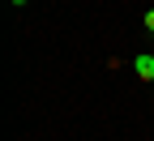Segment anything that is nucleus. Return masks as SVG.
I'll return each instance as SVG.
<instances>
[{
    "label": "nucleus",
    "instance_id": "obj_3",
    "mask_svg": "<svg viewBox=\"0 0 154 141\" xmlns=\"http://www.w3.org/2000/svg\"><path fill=\"white\" fill-rule=\"evenodd\" d=\"M9 5H26V0H9Z\"/></svg>",
    "mask_w": 154,
    "mask_h": 141
},
{
    "label": "nucleus",
    "instance_id": "obj_2",
    "mask_svg": "<svg viewBox=\"0 0 154 141\" xmlns=\"http://www.w3.org/2000/svg\"><path fill=\"white\" fill-rule=\"evenodd\" d=\"M146 26H150V30H154V9H150V13H146Z\"/></svg>",
    "mask_w": 154,
    "mask_h": 141
},
{
    "label": "nucleus",
    "instance_id": "obj_1",
    "mask_svg": "<svg viewBox=\"0 0 154 141\" xmlns=\"http://www.w3.org/2000/svg\"><path fill=\"white\" fill-rule=\"evenodd\" d=\"M133 69H137L141 81H154V56H137V60H133Z\"/></svg>",
    "mask_w": 154,
    "mask_h": 141
}]
</instances>
